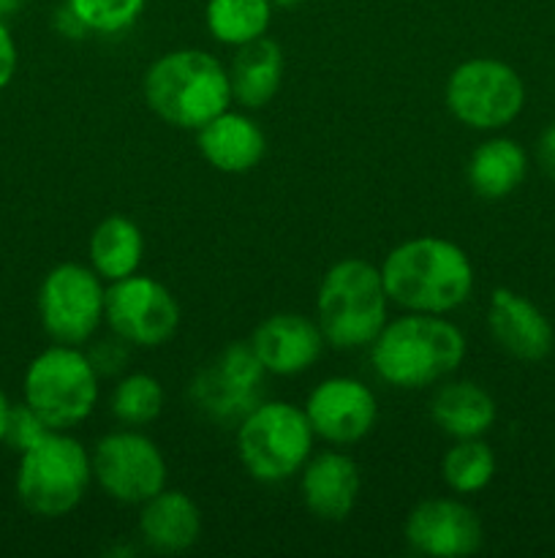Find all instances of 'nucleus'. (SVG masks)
Wrapping results in <instances>:
<instances>
[{
  "label": "nucleus",
  "instance_id": "nucleus-32",
  "mask_svg": "<svg viewBox=\"0 0 555 558\" xmlns=\"http://www.w3.org/2000/svg\"><path fill=\"white\" fill-rule=\"evenodd\" d=\"M11 407H14V403L9 401V396H5L3 387H0V445H3V439H5V428H9Z\"/></svg>",
  "mask_w": 555,
  "mask_h": 558
},
{
  "label": "nucleus",
  "instance_id": "nucleus-27",
  "mask_svg": "<svg viewBox=\"0 0 555 558\" xmlns=\"http://www.w3.org/2000/svg\"><path fill=\"white\" fill-rule=\"evenodd\" d=\"M65 5L74 11L87 33L114 36L136 25L147 0H65Z\"/></svg>",
  "mask_w": 555,
  "mask_h": 558
},
{
  "label": "nucleus",
  "instance_id": "nucleus-15",
  "mask_svg": "<svg viewBox=\"0 0 555 558\" xmlns=\"http://www.w3.org/2000/svg\"><path fill=\"white\" fill-rule=\"evenodd\" d=\"M250 349L267 374L294 376L313 368L324 349V336L319 322L308 316L275 314L256 327Z\"/></svg>",
  "mask_w": 555,
  "mask_h": 558
},
{
  "label": "nucleus",
  "instance_id": "nucleus-3",
  "mask_svg": "<svg viewBox=\"0 0 555 558\" xmlns=\"http://www.w3.org/2000/svg\"><path fill=\"white\" fill-rule=\"evenodd\" d=\"M145 101L163 123L199 131L234 98L229 71L210 52L174 49L147 69Z\"/></svg>",
  "mask_w": 555,
  "mask_h": 558
},
{
  "label": "nucleus",
  "instance_id": "nucleus-23",
  "mask_svg": "<svg viewBox=\"0 0 555 558\" xmlns=\"http://www.w3.org/2000/svg\"><path fill=\"white\" fill-rule=\"evenodd\" d=\"M141 256H145V238L131 218L109 216L92 229L90 262L103 281L112 283L134 276L141 265Z\"/></svg>",
  "mask_w": 555,
  "mask_h": 558
},
{
  "label": "nucleus",
  "instance_id": "nucleus-7",
  "mask_svg": "<svg viewBox=\"0 0 555 558\" xmlns=\"http://www.w3.org/2000/svg\"><path fill=\"white\" fill-rule=\"evenodd\" d=\"M313 436L305 409L286 401L259 403L237 425L239 461L259 483H283L308 463Z\"/></svg>",
  "mask_w": 555,
  "mask_h": 558
},
{
  "label": "nucleus",
  "instance_id": "nucleus-16",
  "mask_svg": "<svg viewBox=\"0 0 555 558\" xmlns=\"http://www.w3.org/2000/svg\"><path fill=\"white\" fill-rule=\"evenodd\" d=\"M488 327L495 343L522 363H539L553 352V325L528 298L495 289L488 303Z\"/></svg>",
  "mask_w": 555,
  "mask_h": 558
},
{
  "label": "nucleus",
  "instance_id": "nucleus-21",
  "mask_svg": "<svg viewBox=\"0 0 555 558\" xmlns=\"http://www.w3.org/2000/svg\"><path fill=\"white\" fill-rule=\"evenodd\" d=\"M493 396L473 381H449L439 387L430 403V417L452 439H479L495 423Z\"/></svg>",
  "mask_w": 555,
  "mask_h": 558
},
{
  "label": "nucleus",
  "instance_id": "nucleus-13",
  "mask_svg": "<svg viewBox=\"0 0 555 558\" xmlns=\"http://www.w3.org/2000/svg\"><path fill=\"white\" fill-rule=\"evenodd\" d=\"M305 417L316 436L332 445H354L373 430L379 403L373 390L351 376L321 381L305 401Z\"/></svg>",
  "mask_w": 555,
  "mask_h": 558
},
{
  "label": "nucleus",
  "instance_id": "nucleus-26",
  "mask_svg": "<svg viewBox=\"0 0 555 558\" xmlns=\"http://www.w3.org/2000/svg\"><path fill=\"white\" fill-rule=\"evenodd\" d=\"M163 412V387L150 374H131L112 392V414L123 425H147Z\"/></svg>",
  "mask_w": 555,
  "mask_h": 558
},
{
  "label": "nucleus",
  "instance_id": "nucleus-24",
  "mask_svg": "<svg viewBox=\"0 0 555 558\" xmlns=\"http://www.w3.org/2000/svg\"><path fill=\"white\" fill-rule=\"evenodd\" d=\"M207 31L229 47H243L267 33L272 20L270 0H207Z\"/></svg>",
  "mask_w": 555,
  "mask_h": 558
},
{
  "label": "nucleus",
  "instance_id": "nucleus-14",
  "mask_svg": "<svg viewBox=\"0 0 555 558\" xmlns=\"http://www.w3.org/2000/svg\"><path fill=\"white\" fill-rule=\"evenodd\" d=\"M482 537L477 512L455 499L422 501L406 521L408 545L422 556H471L482 548Z\"/></svg>",
  "mask_w": 555,
  "mask_h": 558
},
{
  "label": "nucleus",
  "instance_id": "nucleus-4",
  "mask_svg": "<svg viewBox=\"0 0 555 558\" xmlns=\"http://www.w3.org/2000/svg\"><path fill=\"white\" fill-rule=\"evenodd\" d=\"M386 289L379 267L343 259L324 272L316 298V322L324 341L337 349H362L386 325Z\"/></svg>",
  "mask_w": 555,
  "mask_h": 558
},
{
  "label": "nucleus",
  "instance_id": "nucleus-31",
  "mask_svg": "<svg viewBox=\"0 0 555 558\" xmlns=\"http://www.w3.org/2000/svg\"><path fill=\"white\" fill-rule=\"evenodd\" d=\"M54 27H58L65 38H85L87 33V27L76 20V14L69 9V5L58 9V14H54Z\"/></svg>",
  "mask_w": 555,
  "mask_h": 558
},
{
  "label": "nucleus",
  "instance_id": "nucleus-1",
  "mask_svg": "<svg viewBox=\"0 0 555 558\" xmlns=\"http://www.w3.org/2000/svg\"><path fill=\"white\" fill-rule=\"evenodd\" d=\"M386 298L414 314H449L473 292L466 251L444 238H414L386 254L379 267Z\"/></svg>",
  "mask_w": 555,
  "mask_h": 558
},
{
  "label": "nucleus",
  "instance_id": "nucleus-20",
  "mask_svg": "<svg viewBox=\"0 0 555 558\" xmlns=\"http://www.w3.org/2000/svg\"><path fill=\"white\" fill-rule=\"evenodd\" d=\"M226 71L234 101L245 109H261L281 90L283 52L272 38L261 36L237 47Z\"/></svg>",
  "mask_w": 555,
  "mask_h": 558
},
{
  "label": "nucleus",
  "instance_id": "nucleus-22",
  "mask_svg": "<svg viewBox=\"0 0 555 558\" xmlns=\"http://www.w3.org/2000/svg\"><path fill=\"white\" fill-rule=\"evenodd\" d=\"M528 172V156L515 140L493 136L471 153L468 183L484 199H504L520 189Z\"/></svg>",
  "mask_w": 555,
  "mask_h": 558
},
{
  "label": "nucleus",
  "instance_id": "nucleus-33",
  "mask_svg": "<svg viewBox=\"0 0 555 558\" xmlns=\"http://www.w3.org/2000/svg\"><path fill=\"white\" fill-rule=\"evenodd\" d=\"M22 3H25V0H0V20L16 14V11L22 9Z\"/></svg>",
  "mask_w": 555,
  "mask_h": 558
},
{
  "label": "nucleus",
  "instance_id": "nucleus-18",
  "mask_svg": "<svg viewBox=\"0 0 555 558\" xmlns=\"http://www.w3.org/2000/svg\"><path fill=\"white\" fill-rule=\"evenodd\" d=\"M264 131L248 114L223 109L199 129V153L210 167L226 174H245L264 158Z\"/></svg>",
  "mask_w": 555,
  "mask_h": 558
},
{
  "label": "nucleus",
  "instance_id": "nucleus-17",
  "mask_svg": "<svg viewBox=\"0 0 555 558\" xmlns=\"http://www.w3.org/2000/svg\"><path fill=\"white\" fill-rule=\"evenodd\" d=\"M359 488L357 463L343 452H321L303 466V501L319 521H346L357 507Z\"/></svg>",
  "mask_w": 555,
  "mask_h": 558
},
{
  "label": "nucleus",
  "instance_id": "nucleus-12",
  "mask_svg": "<svg viewBox=\"0 0 555 558\" xmlns=\"http://www.w3.org/2000/svg\"><path fill=\"white\" fill-rule=\"evenodd\" d=\"M264 365L250 343L226 347L215 360L199 371L190 387V398L207 417L221 425H239V420L259 407Z\"/></svg>",
  "mask_w": 555,
  "mask_h": 558
},
{
  "label": "nucleus",
  "instance_id": "nucleus-19",
  "mask_svg": "<svg viewBox=\"0 0 555 558\" xmlns=\"http://www.w3.org/2000/svg\"><path fill=\"white\" fill-rule=\"evenodd\" d=\"M139 534L158 554H183L201 534L199 507L183 490L163 488L141 505Z\"/></svg>",
  "mask_w": 555,
  "mask_h": 558
},
{
  "label": "nucleus",
  "instance_id": "nucleus-10",
  "mask_svg": "<svg viewBox=\"0 0 555 558\" xmlns=\"http://www.w3.org/2000/svg\"><path fill=\"white\" fill-rule=\"evenodd\" d=\"M92 477L109 499L145 505L166 488V461L152 439L136 430H114L92 450Z\"/></svg>",
  "mask_w": 555,
  "mask_h": 558
},
{
  "label": "nucleus",
  "instance_id": "nucleus-11",
  "mask_svg": "<svg viewBox=\"0 0 555 558\" xmlns=\"http://www.w3.org/2000/svg\"><path fill=\"white\" fill-rule=\"evenodd\" d=\"M103 319L120 341L156 349L177 332L180 305L161 281L134 272L107 289Z\"/></svg>",
  "mask_w": 555,
  "mask_h": 558
},
{
  "label": "nucleus",
  "instance_id": "nucleus-34",
  "mask_svg": "<svg viewBox=\"0 0 555 558\" xmlns=\"http://www.w3.org/2000/svg\"><path fill=\"white\" fill-rule=\"evenodd\" d=\"M272 5H281V9H288V5H297L299 0H270Z\"/></svg>",
  "mask_w": 555,
  "mask_h": 558
},
{
  "label": "nucleus",
  "instance_id": "nucleus-6",
  "mask_svg": "<svg viewBox=\"0 0 555 558\" xmlns=\"http://www.w3.org/2000/svg\"><path fill=\"white\" fill-rule=\"evenodd\" d=\"M22 396L49 428L69 430L85 423L96 409L98 371L79 347L54 343L30 360Z\"/></svg>",
  "mask_w": 555,
  "mask_h": 558
},
{
  "label": "nucleus",
  "instance_id": "nucleus-28",
  "mask_svg": "<svg viewBox=\"0 0 555 558\" xmlns=\"http://www.w3.org/2000/svg\"><path fill=\"white\" fill-rule=\"evenodd\" d=\"M49 425L33 412L27 403H20V407H11V417H9V428H5V445L14 447L16 452H25L27 447L36 445L41 436L49 434Z\"/></svg>",
  "mask_w": 555,
  "mask_h": 558
},
{
  "label": "nucleus",
  "instance_id": "nucleus-8",
  "mask_svg": "<svg viewBox=\"0 0 555 558\" xmlns=\"http://www.w3.org/2000/svg\"><path fill=\"white\" fill-rule=\"evenodd\" d=\"M446 107L468 129L498 131L526 107V85L504 60L471 58L446 80Z\"/></svg>",
  "mask_w": 555,
  "mask_h": 558
},
{
  "label": "nucleus",
  "instance_id": "nucleus-29",
  "mask_svg": "<svg viewBox=\"0 0 555 558\" xmlns=\"http://www.w3.org/2000/svg\"><path fill=\"white\" fill-rule=\"evenodd\" d=\"M16 63H20V52H16V41L11 36L5 20H0V90L11 85L16 74Z\"/></svg>",
  "mask_w": 555,
  "mask_h": 558
},
{
  "label": "nucleus",
  "instance_id": "nucleus-30",
  "mask_svg": "<svg viewBox=\"0 0 555 558\" xmlns=\"http://www.w3.org/2000/svg\"><path fill=\"white\" fill-rule=\"evenodd\" d=\"M536 158H539V167H542V172L550 174V178H555V123H550L547 129L539 134Z\"/></svg>",
  "mask_w": 555,
  "mask_h": 558
},
{
  "label": "nucleus",
  "instance_id": "nucleus-5",
  "mask_svg": "<svg viewBox=\"0 0 555 558\" xmlns=\"http://www.w3.org/2000/svg\"><path fill=\"white\" fill-rule=\"evenodd\" d=\"M92 480V461L85 447L63 430L47 436L20 452L16 496L22 507L38 518H63L79 507Z\"/></svg>",
  "mask_w": 555,
  "mask_h": 558
},
{
  "label": "nucleus",
  "instance_id": "nucleus-2",
  "mask_svg": "<svg viewBox=\"0 0 555 558\" xmlns=\"http://www.w3.org/2000/svg\"><path fill=\"white\" fill-rule=\"evenodd\" d=\"M466 357V338L439 314H408L386 322L370 343L379 379L400 390H422L446 379Z\"/></svg>",
  "mask_w": 555,
  "mask_h": 558
},
{
  "label": "nucleus",
  "instance_id": "nucleus-25",
  "mask_svg": "<svg viewBox=\"0 0 555 558\" xmlns=\"http://www.w3.org/2000/svg\"><path fill=\"white\" fill-rule=\"evenodd\" d=\"M441 477L455 494H479L495 477V456L490 445L479 439H457V445L441 461Z\"/></svg>",
  "mask_w": 555,
  "mask_h": 558
},
{
  "label": "nucleus",
  "instance_id": "nucleus-9",
  "mask_svg": "<svg viewBox=\"0 0 555 558\" xmlns=\"http://www.w3.org/2000/svg\"><path fill=\"white\" fill-rule=\"evenodd\" d=\"M103 278L76 262H63L38 287V319L54 343L82 347L103 322Z\"/></svg>",
  "mask_w": 555,
  "mask_h": 558
}]
</instances>
